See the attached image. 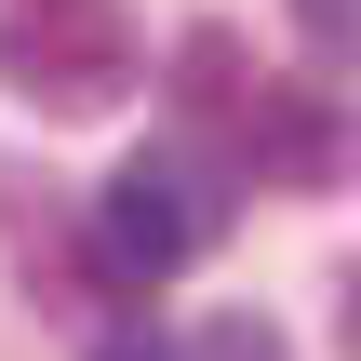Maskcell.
<instances>
[{"label":"cell","mask_w":361,"mask_h":361,"mask_svg":"<svg viewBox=\"0 0 361 361\" xmlns=\"http://www.w3.org/2000/svg\"><path fill=\"white\" fill-rule=\"evenodd\" d=\"M201 241H214V188H201L174 147L121 161V174L94 188V268H107V281H174Z\"/></svg>","instance_id":"7a4b0ae2"},{"label":"cell","mask_w":361,"mask_h":361,"mask_svg":"<svg viewBox=\"0 0 361 361\" xmlns=\"http://www.w3.org/2000/svg\"><path fill=\"white\" fill-rule=\"evenodd\" d=\"M188 361H295V348H281V322L228 308V322H201V335H188Z\"/></svg>","instance_id":"5b68a950"},{"label":"cell","mask_w":361,"mask_h":361,"mask_svg":"<svg viewBox=\"0 0 361 361\" xmlns=\"http://www.w3.org/2000/svg\"><path fill=\"white\" fill-rule=\"evenodd\" d=\"M335 322H348V361H361V268L335 281Z\"/></svg>","instance_id":"ba28073f"},{"label":"cell","mask_w":361,"mask_h":361,"mask_svg":"<svg viewBox=\"0 0 361 361\" xmlns=\"http://www.w3.org/2000/svg\"><path fill=\"white\" fill-rule=\"evenodd\" d=\"M174 107L188 121H241L255 94H241V40L228 27H188V54H174Z\"/></svg>","instance_id":"277c9868"},{"label":"cell","mask_w":361,"mask_h":361,"mask_svg":"<svg viewBox=\"0 0 361 361\" xmlns=\"http://www.w3.org/2000/svg\"><path fill=\"white\" fill-rule=\"evenodd\" d=\"M241 161H268L281 188H322L335 134H322V107H308V94H255V107H241Z\"/></svg>","instance_id":"3957f363"},{"label":"cell","mask_w":361,"mask_h":361,"mask_svg":"<svg viewBox=\"0 0 361 361\" xmlns=\"http://www.w3.org/2000/svg\"><path fill=\"white\" fill-rule=\"evenodd\" d=\"M94 361H174L161 335H94Z\"/></svg>","instance_id":"52a82bcc"},{"label":"cell","mask_w":361,"mask_h":361,"mask_svg":"<svg viewBox=\"0 0 361 361\" xmlns=\"http://www.w3.org/2000/svg\"><path fill=\"white\" fill-rule=\"evenodd\" d=\"M147 67L121 0H0V94H27L40 121H94L121 107Z\"/></svg>","instance_id":"6da1fadb"},{"label":"cell","mask_w":361,"mask_h":361,"mask_svg":"<svg viewBox=\"0 0 361 361\" xmlns=\"http://www.w3.org/2000/svg\"><path fill=\"white\" fill-rule=\"evenodd\" d=\"M295 40L322 67H361V0H295Z\"/></svg>","instance_id":"8992f818"}]
</instances>
